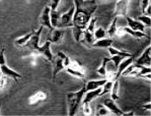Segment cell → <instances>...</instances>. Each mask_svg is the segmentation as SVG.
I'll return each mask as SVG.
<instances>
[{
    "label": "cell",
    "mask_w": 151,
    "mask_h": 116,
    "mask_svg": "<svg viewBox=\"0 0 151 116\" xmlns=\"http://www.w3.org/2000/svg\"><path fill=\"white\" fill-rule=\"evenodd\" d=\"M75 11L73 14V25L85 30L90 18L96 11V0H73Z\"/></svg>",
    "instance_id": "1"
},
{
    "label": "cell",
    "mask_w": 151,
    "mask_h": 116,
    "mask_svg": "<svg viewBox=\"0 0 151 116\" xmlns=\"http://www.w3.org/2000/svg\"><path fill=\"white\" fill-rule=\"evenodd\" d=\"M85 92H86V90L83 87L79 91L70 92L66 95L69 116H74L76 114V112H77V110H78V107H79L81 102H82V99H83V96H84Z\"/></svg>",
    "instance_id": "2"
},
{
    "label": "cell",
    "mask_w": 151,
    "mask_h": 116,
    "mask_svg": "<svg viewBox=\"0 0 151 116\" xmlns=\"http://www.w3.org/2000/svg\"><path fill=\"white\" fill-rule=\"evenodd\" d=\"M4 47L2 48L1 51H0V70H1V73L4 75L5 76H9V78H12L15 82H17V80L22 78V75H19L18 72H16L13 69L9 68V67L6 65V61H5V57H4Z\"/></svg>",
    "instance_id": "3"
},
{
    "label": "cell",
    "mask_w": 151,
    "mask_h": 116,
    "mask_svg": "<svg viewBox=\"0 0 151 116\" xmlns=\"http://www.w3.org/2000/svg\"><path fill=\"white\" fill-rule=\"evenodd\" d=\"M75 11V7L72 6L67 12L63 13L60 17L59 24H58L57 28L60 29H64V28H72L73 27V14Z\"/></svg>",
    "instance_id": "4"
},
{
    "label": "cell",
    "mask_w": 151,
    "mask_h": 116,
    "mask_svg": "<svg viewBox=\"0 0 151 116\" xmlns=\"http://www.w3.org/2000/svg\"><path fill=\"white\" fill-rule=\"evenodd\" d=\"M51 44L52 43L49 40L46 41L43 46H39V47L37 48L36 52L39 53L40 55H43L48 61L53 62V60H54V55H53L52 51H51Z\"/></svg>",
    "instance_id": "5"
},
{
    "label": "cell",
    "mask_w": 151,
    "mask_h": 116,
    "mask_svg": "<svg viewBox=\"0 0 151 116\" xmlns=\"http://www.w3.org/2000/svg\"><path fill=\"white\" fill-rule=\"evenodd\" d=\"M128 5H129V0H118L116 3L115 8V17H127L128 13Z\"/></svg>",
    "instance_id": "6"
},
{
    "label": "cell",
    "mask_w": 151,
    "mask_h": 116,
    "mask_svg": "<svg viewBox=\"0 0 151 116\" xmlns=\"http://www.w3.org/2000/svg\"><path fill=\"white\" fill-rule=\"evenodd\" d=\"M43 28H44L43 25H40V27H39V29H38V31L35 32L34 35L32 36V38L29 39V41L27 42V45L29 46L32 50L36 51L37 48L40 46V45H39V43H40V37H41L42 32H43Z\"/></svg>",
    "instance_id": "7"
},
{
    "label": "cell",
    "mask_w": 151,
    "mask_h": 116,
    "mask_svg": "<svg viewBox=\"0 0 151 116\" xmlns=\"http://www.w3.org/2000/svg\"><path fill=\"white\" fill-rule=\"evenodd\" d=\"M50 11H51V8L49 6H46L43 10V13H42V17L40 18V25H43V27H46L48 28L50 31H53L55 28L52 27L51 25V20H50Z\"/></svg>",
    "instance_id": "8"
},
{
    "label": "cell",
    "mask_w": 151,
    "mask_h": 116,
    "mask_svg": "<svg viewBox=\"0 0 151 116\" xmlns=\"http://www.w3.org/2000/svg\"><path fill=\"white\" fill-rule=\"evenodd\" d=\"M150 53H151V46L149 45L145 50H144L142 55H141V56L136 60V64H139V65L150 66V63H151Z\"/></svg>",
    "instance_id": "9"
},
{
    "label": "cell",
    "mask_w": 151,
    "mask_h": 116,
    "mask_svg": "<svg viewBox=\"0 0 151 116\" xmlns=\"http://www.w3.org/2000/svg\"><path fill=\"white\" fill-rule=\"evenodd\" d=\"M104 107H106L110 110V112L114 113V114L116 115H123L124 116V113L121 109L118 107L117 104H116V102L114 101L113 99H106L104 101Z\"/></svg>",
    "instance_id": "10"
},
{
    "label": "cell",
    "mask_w": 151,
    "mask_h": 116,
    "mask_svg": "<svg viewBox=\"0 0 151 116\" xmlns=\"http://www.w3.org/2000/svg\"><path fill=\"white\" fill-rule=\"evenodd\" d=\"M101 90H103L101 88H97L96 90L85 92L84 96H83V99H82V103H90L91 101H93L96 98L101 96Z\"/></svg>",
    "instance_id": "11"
},
{
    "label": "cell",
    "mask_w": 151,
    "mask_h": 116,
    "mask_svg": "<svg viewBox=\"0 0 151 116\" xmlns=\"http://www.w3.org/2000/svg\"><path fill=\"white\" fill-rule=\"evenodd\" d=\"M133 60H134V55H132V56L125 58L123 61H121V63L119 64V66H118V68H117V71H116V78H117V80H119V78L121 76V75H122L123 71H124L130 64L133 63Z\"/></svg>",
    "instance_id": "12"
},
{
    "label": "cell",
    "mask_w": 151,
    "mask_h": 116,
    "mask_svg": "<svg viewBox=\"0 0 151 116\" xmlns=\"http://www.w3.org/2000/svg\"><path fill=\"white\" fill-rule=\"evenodd\" d=\"M64 37V30L60 29V28H57V29H54L52 31V37L50 39H48L51 43L54 44H60L63 40Z\"/></svg>",
    "instance_id": "13"
},
{
    "label": "cell",
    "mask_w": 151,
    "mask_h": 116,
    "mask_svg": "<svg viewBox=\"0 0 151 116\" xmlns=\"http://www.w3.org/2000/svg\"><path fill=\"white\" fill-rule=\"evenodd\" d=\"M140 67H141V65H139V64L131 63L124 71H123L121 75H123V76H137L138 75L139 70H140Z\"/></svg>",
    "instance_id": "14"
},
{
    "label": "cell",
    "mask_w": 151,
    "mask_h": 116,
    "mask_svg": "<svg viewBox=\"0 0 151 116\" xmlns=\"http://www.w3.org/2000/svg\"><path fill=\"white\" fill-rule=\"evenodd\" d=\"M53 65H54V69H53V80H56V76L61 70H63L65 68L64 64H63V59L61 57L57 56L56 59L53 60Z\"/></svg>",
    "instance_id": "15"
},
{
    "label": "cell",
    "mask_w": 151,
    "mask_h": 116,
    "mask_svg": "<svg viewBox=\"0 0 151 116\" xmlns=\"http://www.w3.org/2000/svg\"><path fill=\"white\" fill-rule=\"evenodd\" d=\"M106 78H104V80H88L86 83V85L84 86L85 90L87 91H91V90H96L97 88H101L104 83H106Z\"/></svg>",
    "instance_id": "16"
},
{
    "label": "cell",
    "mask_w": 151,
    "mask_h": 116,
    "mask_svg": "<svg viewBox=\"0 0 151 116\" xmlns=\"http://www.w3.org/2000/svg\"><path fill=\"white\" fill-rule=\"evenodd\" d=\"M126 20H127L128 25H129L130 29L134 30V31L144 32V30H145L146 27L142 24V22H140L139 20H133V18H131V17H126Z\"/></svg>",
    "instance_id": "17"
},
{
    "label": "cell",
    "mask_w": 151,
    "mask_h": 116,
    "mask_svg": "<svg viewBox=\"0 0 151 116\" xmlns=\"http://www.w3.org/2000/svg\"><path fill=\"white\" fill-rule=\"evenodd\" d=\"M114 43V40L111 38H103L99 40H96L94 43L92 44V47L94 48H109Z\"/></svg>",
    "instance_id": "18"
},
{
    "label": "cell",
    "mask_w": 151,
    "mask_h": 116,
    "mask_svg": "<svg viewBox=\"0 0 151 116\" xmlns=\"http://www.w3.org/2000/svg\"><path fill=\"white\" fill-rule=\"evenodd\" d=\"M46 99H47V94H46L45 92L41 91V92L36 93L35 95H32L29 101L31 105H35V104H38L42 101H45Z\"/></svg>",
    "instance_id": "19"
},
{
    "label": "cell",
    "mask_w": 151,
    "mask_h": 116,
    "mask_svg": "<svg viewBox=\"0 0 151 116\" xmlns=\"http://www.w3.org/2000/svg\"><path fill=\"white\" fill-rule=\"evenodd\" d=\"M34 33H35V31H32V32H31V33L24 35V37H20V38L16 39L15 42H14L15 45L18 46V47H24V46H25L27 44V42L29 41V39L32 38V36L34 35Z\"/></svg>",
    "instance_id": "20"
},
{
    "label": "cell",
    "mask_w": 151,
    "mask_h": 116,
    "mask_svg": "<svg viewBox=\"0 0 151 116\" xmlns=\"http://www.w3.org/2000/svg\"><path fill=\"white\" fill-rule=\"evenodd\" d=\"M124 31L126 32V34L131 35L132 37L136 39H140V38H148L149 39V36H147L146 34H144V32H140V31H134V30L130 29L129 27L124 28Z\"/></svg>",
    "instance_id": "21"
},
{
    "label": "cell",
    "mask_w": 151,
    "mask_h": 116,
    "mask_svg": "<svg viewBox=\"0 0 151 116\" xmlns=\"http://www.w3.org/2000/svg\"><path fill=\"white\" fill-rule=\"evenodd\" d=\"M119 80H116L115 82L113 83V87H111V98L114 101H117V100L120 99L119 97Z\"/></svg>",
    "instance_id": "22"
},
{
    "label": "cell",
    "mask_w": 151,
    "mask_h": 116,
    "mask_svg": "<svg viewBox=\"0 0 151 116\" xmlns=\"http://www.w3.org/2000/svg\"><path fill=\"white\" fill-rule=\"evenodd\" d=\"M60 14L59 12H57L56 10H51L50 11V20H51V25H52L53 28H57L58 24H59L60 20Z\"/></svg>",
    "instance_id": "23"
},
{
    "label": "cell",
    "mask_w": 151,
    "mask_h": 116,
    "mask_svg": "<svg viewBox=\"0 0 151 116\" xmlns=\"http://www.w3.org/2000/svg\"><path fill=\"white\" fill-rule=\"evenodd\" d=\"M66 71L69 73V75H71L75 76V78H82V80H84V78H85V71H80V70H77V69L71 68L70 66H67V67H66Z\"/></svg>",
    "instance_id": "24"
},
{
    "label": "cell",
    "mask_w": 151,
    "mask_h": 116,
    "mask_svg": "<svg viewBox=\"0 0 151 116\" xmlns=\"http://www.w3.org/2000/svg\"><path fill=\"white\" fill-rule=\"evenodd\" d=\"M72 29H73V37H74V39H75V41L76 42L82 41L84 30L80 29V28H78V27H74V25L72 27Z\"/></svg>",
    "instance_id": "25"
},
{
    "label": "cell",
    "mask_w": 151,
    "mask_h": 116,
    "mask_svg": "<svg viewBox=\"0 0 151 116\" xmlns=\"http://www.w3.org/2000/svg\"><path fill=\"white\" fill-rule=\"evenodd\" d=\"M82 41L85 42V43L88 44V45L91 46L92 44L94 43V41H96V38H94V36H93V33H90V32L84 30V34H83Z\"/></svg>",
    "instance_id": "26"
},
{
    "label": "cell",
    "mask_w": 151,
    "mask_h": 116,
    "mask_svg": "<svg viewBox=\"0 0 151 116\" xmlns=\"http://www.w3.org/2000/svg\"><path fill=\"white\" fill-rule=\"evenodd\" d=\"M110 61V58H104L103 59V63H101V67H99L96 70L97 73H99L101 75H103L104 78H106V73H108V71H106V63Z\"/></svg>",
    "instance_id": "27"
},
{
    "label": "cell",
    "mask_w": 151,
    "mask_h": 116,
    "mask_svg": "<svg viewBox=\"0 0 151 116\" xmlns=\"http://www.w3.org/2000/svg\"><path fill=\"white\" fill-rule=\"evenodd\" d=\"M117 20H118L117 17H114L113 22H111L110 28H109L108 32H106V34H108L109 36L111 37H111H115L116 36V32H117Z\"/></svg>",
    "instance_id": "28"
},
{
    "label": "cell",
    "mask_w": 151,
    "mask_h": 116,
    "mask_svg": "<svg viewBox=\"0 0 151 116\" xmlns=\"http://www.w3.org/2000/svg\"><path fill=\"white\" fill-rule=\"evenodd\" d=\"M108 49H109V52H110L111 56H113V55H121V56H126V57L132 56V54H130V53L123 52V51H120V50L116 49V48L111 47V46H110V47H109Z\"/></svg>",
    "instance_id": "29"
},
{
    "label": "cell",
    "mask_w": 151,
    "mask_h": 116,
    "mask_svg": "<svg viewBox=\"0 0 151 116\" xmlns=\"http://www.w3.org/2000/svg\"><path fill=\"white\" fill-rule=\"evenodd\" d=\"M93 36L96 38V40H99V39H103L106 37V31L103 28H97L96 30H94Z\"/></svg>",
    "instance_id": "30"
},
{
    "label": "cell",
    "mask_w": 151,
    "mask_h": 116,
    "mask_svg": "<svg viewBox=\"0 0 151 116\" xmlns=\"http://www.w3.org/2000/svg\"><path fill=\"white\" fill-rule=\"evenodd\" d=\"M125 58H127V57L121 56V55H113V56H111L110 61H113L114 63H115V71H117V68H118V66H119V64L121 63V61H123V60L125 59Z\"/></svg>",
    "instance_id": "31"
},
{
    "label": "cell",
    "mask_w": 151,
    "mask_h": 116,
    "mask_svg": "<svg viewBox=\"0 0 151 116\" xmlns=\"http://www.w3.org/2000/svg\"><path fill=\"white\" fill-rule=\"evenodd\" d=\"M113 83L114 82H111V80H106V83H104V85L101 87V96H104V95H106L108 93L111 92V87H113Z\"/></svg>",
    "instance_id": "32"
},
{
    "label": "cell",
    "mask_w": 151,
    "mask_h": 116,
    "mask_svg": "<svg viewBox=\"0 0 151 116\" xmlns=\"http://www.w3.org/2000/svg\"><path fill=\"white\" fill-rule=\"evenodd\" d=\"M137 20H139L140 22H142V24L145 25V27L150 28V25H151V18H150L149 15L143 14V15H141V17H139Z\"/></svg>",
    "instance_id": "33"
},
{
    "label": "cell",
    "mask_w": 151,
    "mask_h": 116,
    "mask_svg": "<svg viewBox=\"0 0 151 116\" xmlns=\"http://www.w3.org/2000/svg\"><path fill=\"white\" fill-rule=\"evenodd\" d=\"M96 17H91L89 20V22H88L87 27H86V31L90 32V33H93L94 32V27H96Z\"/></svg>",
    "instance_id": "34"
},
{
    "label": "cell",
    "mask_w": 151,
    "mask_h": 116,
    "mask_svg": "<svg viewBox=\"0 0 151 116\" xmlns=\"http://www.w3.org/2000/svg\"><path fill=\"white\" fill-rule=\"evenodd\" d=\"M82 112L86 116L92 115V110H91V107H90V103H82Z\"/></svg>",
    "instance_id": "35"
},
{
    "label": "cell",
    "mask_w": 151,
    "mask_h": 116,
    "mask_svg": "<svg viewBox=\"0 0 151 116\" xmlns=\"http://www.w3.org/2000/svg\"><path fill=\"white\" fill-rule=\"evenodd\" d=\"M109 113H110V110H109L106 107H104V106L101 107L99 110L96 111V115L97 116H106V115H108Z\"/></svg>",
    "instance_id": "36"
},
{
    "label": "cell",
    "mask_w": 151,
    "mask_h": 116,
    "mask_svg": "<svg viewBox=\"0 0 151 116\" xmlns=\"http://www.w3.org/2000/svg\"><path fill=\"white\" fill-rule=\"evenodd\" d=\"M150 5V0H142L141 1V9H142V13L145 14L146 12V8Z\"/></svg>",
    "instance_id": "37"
},
{
    "label": "cell",
    "mask_w": 151,
    "mask_h": 116,
    "mask_svg": "<svg viewBox=\"0 0 151 116\" xmlns=\"http://www.w3.org/2000/svg\"><path fill=\"white\" fill-rule=\"evenodd\" d=\"M60 1L61 0H51L50 1V7H51V10H56L59 5Z\"/></svg>",
    "instance_id": "38"
},
{
    "label": "cell",
    "mask_w": 151,
    "mask_h": 116,
    "mask_svg": "<svg viewBox=\"0 0 151 116\" xmlns=\"http://www.w3.org/2000/svg\"><path fill=\"white\" fill-rule=\"evenodd\" d=\"M5 75H2L0 76V90H2L4 88V86H5Z\"/></svg>",
    "instance_id": "39"
},
{
    "label": "cell",
    "mask_w": 151,
    "mask_h": 116,
    "mask_svg": "<svg viewBox=\"0 0 151 116\" xmlns=\"http://www.w3.org/2000/svg\"><path fill=\"white\" fill-rule=\"evenodd\" d=\"M143 108L145 109V110H147V109H148V110L150 111V103H148V104H146V105H144Z\"/></svg>",
    "instance_id": "40"
},
{
    "label": "cell",
    "mask_w": 151,
    "mask_h": 116,
    "mask_svg": "<svg viewBox=\"0 0 151 116\" xmlns=\"http://www.w3.org/2000/svg\"><path fill=\"white\" fill-rule=\"evenodd\" d=\"M0 106H1V104H0Z\"/></svg>",
    "instance_id": "41"
},
{
    "label": "cell",
    "mask_w": 151,
    "mask_h": 116,
    "mask_svg": "<svg viewBox=\"0 0 151 116\" xmlns=\"http://www.w3.org/2000/svg\"><path fill=\"white\" fill-rule=\"evenodd\" d=\"M0 72H1V70H0Z\"/></svg>",
    "instance_id": "42"
}]
</instances>
